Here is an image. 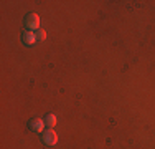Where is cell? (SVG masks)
Returning a JSON list of instances; mask_svg holds the SVG:
<instances>
[{"instance_id": "obj_5", "label": "cell", "mask_w": 155, "mask_h": 149, "mask_svg": "<svg viewBox=\"0 0 155 149\" xmlns=\"http://www.w3.org/2000/svg\"><path fill=\"white\" fill-rule=\"evenodd\" d=\"M43 121H45V126H48V128L53 129L54 124H56V116L50 113V114H46V116H45V119H43Z\"/></svg>"}, {"instance_id": "obj_2", "label": "cell", "mask_w": 155, "mask_h": 149, "mask_svg": "<svg viewBox=\"0 0 155 149\" xmlns=\"http://www.w3.org/2000/svg\"><path fill=\"white\" fill-rule=\"evenodd\" d=\"M25 27L30 28L31 32H33V30H38V27H40V17L36 13H28L27 18H25Z\"/></svg>"}, {"instance_id": "obj_3", "label": "cell", "mask_w": 155, "mask_h": 149, "mask_svg": "<svg viewBox=\"0 0 155 149\" xmlns=\"http://www.w3.org/2000/svg\"><path fill=\"white\" fill-rule=\"evenodd\" d=\"M28 126H30V129L33 133H41L43 126H45V121H41V119H38V118H33L28 121Z\"/></svg>"}, {"instance_id": "obj_1", "label": "cell", "mask_w": 155, "mask_h": 149, "mask_svg": "<svg viewBox=\"0 0 155 149\" xmlns=\"http://www.w3.org/2000/svg\"><path fill=\"white\" fill-rule=\"evenodd\" d=\"M41 141H43V144H46V146H54V144L58 143V136H56V133H54L51 128H48L46 131L43 133Z\"/></svg>"}, {"instance_id": "obj_6", "label": "cell", "mask_w": 155, "mask_h": 149, "mask_svg": "<svg viewBox=\"0 0 155 149\" xmlns=\"http://www.w3.org/2000/svg\"><path fill=\"white\" fill-rule=\"evenodd\" d=\"M35 38H36V42H43V40H45L46 38V33L45 32H43V30H36V32H35Z\"/></svg>"}, {"instance_id": "obj_4", "label": "cell", "mask_w": 155, "mask_h": 149, "mask_svg": "<svg viewBox=\"0 0 155 149\" xmlns=\"http://www.w3.org/2000/svg\"><path fill=\"white\" fill-rule=\"evenodd\" d=\"M21 40H23V43L25 45H33L36 42V38H35V32H31V30H25L23 33H21Z\"/></svg>"}]
</instances>
